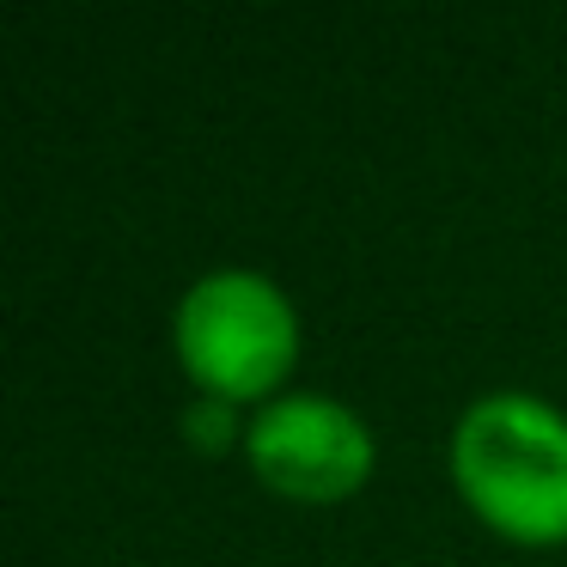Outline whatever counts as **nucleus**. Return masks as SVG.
<instances>
[{
  "mask_svg": "<svg viewBox=\"0 0 567 567\" xmlns=\"http://www.w3.org/2000/svg\"><path fill=\"white\" fill-rule=\"evenodd\" d=\"M245 457L269 494L330 506L367 488L379 452L354 409L330 403V396H275L245 427Z\"/></svg>",
  "mask_w": 567,
  "mask_h": 567,
  "instance_id": "obj_3",
  "label": "nucleus"
},
{
  "mask_svg": "<svg viewBox=\"0 0 567 567\" xmlns=\"http://www.w3.org/2000/svg\"><path fill=\"white\" fill-rule=\"evenodd\" d=\"M452 476L470 513L506 543H567V415L530 391H494L452 433Z\"/></svg>",
  "mask_w": 567,
  "mask_h": 567,
  "instance_id": "obj_1",
  "label": "nucleus"
},
{
  "mask_svg": "<svg viewBox=\"0 0 567 567\" xmlns=\"http://www.w3.org/2000/svg\"><path fill=\"white\" fill-rule=\"evenodd\" d=\"M177 367L214 403H257L287 384L299 360V318L269 275L220 269L177 299Z\"/></svg>",
  "mask_w": 567,
  "mask_h": 567,
  "instance_id": "obj_2",
  "label": "nucleus"
}]
</instances>
